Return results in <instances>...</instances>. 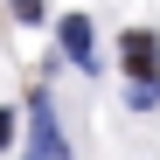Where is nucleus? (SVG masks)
Wrapping results in <instances>:
<instances>
[{
	"instance_id": "obj_1",
	"label": "nucleus",
	"mask_w": 160,
	"mask_h": 160,
	"mask_svg": "<svg viewBox=\"0 0 160 160\" xmlns=\"http://www.w3.org/2000/svg\"><path fill=\"white\" fill-rule=\"evenodd\" d=\"M118 63H125L132 84H153V77H160V35L153 28H125L118 35Z\"/></svg>"
},
{
	"instance_id": "obj_2",
	"label": "nucleus",
	"mask_w": 160,
	"mask_h": 160,
	"mask_svg": "<svg viewBox=\"0 0 160 160\" xmlns=\"http://www.w3.org/2000/svg\"><path fill=\"white\" fill-rule=\"evenodd\" d=\"M56 49H63L77 70H98V35H91L84 14H63V21H56Z\"/></svg>"
},
{
	"instance_id": "obj_3",
	"label": "nucleus",
	"mask_w": 160,
	"mask_h": 160,
	"mask_svg": "<svg viewBox=\"0 0 160 160\" xmlns=\"http://www.w3.org/2000/svg\"><path fill=\"white\" fill-rule=\"evenodd\" d=\"M21 160H63V125H56L49 104H35V139H28V153H21Z\"/></svg>"
},
{
	"instance_id": "obj_4",
	"label": "nucleus",
	"mask_w": 160,
	"mask_h": 160,
	"mask_svg": "<svg viewBox=\"0 0 160 160\" xmlns=\"http://www.w3.org/2000/svg\"><path fill=\"white\" fill-rule=\"evenodd\" d=\"M14 139H21V118H14V112H0V146H14Z\"/></svg>"
},
{
	"instance_id": "obj_5",
	"label": "nucleus",
	"mask_w": 160,
	"mask_h": 160,
	"mask_svg": "<svg viewBox=\"0 0 160 160\" xmlns=\"http://www.w3.org/2000/svg\"><path fill=\"white\" fill-rule=\"evenodd\" d=\"M14 7V21H42V0H7Z\"/></svg>"
}]
</instances>
